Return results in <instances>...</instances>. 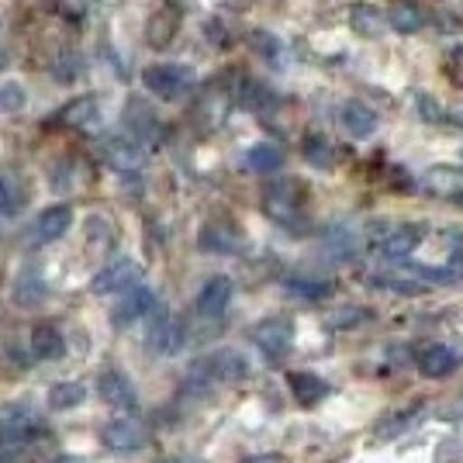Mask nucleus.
I'll use <instances>...</instances> for the list:
<instances>
[{"instance_id":"obj_1","label":"nucleus","mask_w":463,"mask_h":463,"mask_svg":"<svg viewBox=\"0 0 463 463\" xmlns=\"http://www.w3.org/2000/svg\"><path fill=\"white\" fill-rule=\"evenodd\" d=\"M142 80H146V87H149L159 100H184V97L194 90V83H197L191 66H176V62L149 66V70L142 73Z\"/></svg>"},{"instance_id":"obj_2","label":"nucleus","mask_w":463,"mask_h":463,"mask_svg":"<svg viewBox=\"0 0 463 463\" xmlns=\"http://www.w3.org/2000/svg\"><path fill=\"white\" fill-rule=\"evenodd\" d=\"M187 343V328L184 322L170 315V311H153V318H149V346L159 353V356H176L180 349Z\"/></svg>"},{"instance_id":"obj_3","label":"nucleus","mask_w":463,"mask_h":463,"mask_svg":"<svg viewBox=\"0 0 463 463\" xmlns=\"http://www.w3.org/2000/svg\"><path fill=\"white\" fill-rule=\"evenodd\" d=\"M250 339L256 343V349H260L263 356L280 360L290 349V343H294V322H290V318H267V322H260V326L250 328Z\"/></svg>"},{"instance_id":"obj_4","label":"nucleus","mask_w":463,"mask_h":463,"mask_svg":"<svg viewBox=\"0 0 463 463\" xmlns=\"http://www.w3.org/2000/svg\"><path fill=\"white\" fill-rule=\"evenodd\" d=\"M100 156H104V163L111 170H118V174H136L138 166L146 163V149L138 142H132V138H121V136L104 138Z\"/></svg>"},{"instance_id":"obj_5","label":"nucleus","mask_w":463,"mask_h":463,"mask_svg":"<svg viewBox=\"0 0 463 463\" xmlns=\"http://www.w3.org/2000/svg\"><path fill=\"white\" fill-rule=\"evenodd\" d=\"M156 311V294L153 288H142V284H132V288L121 294L115 308V326H132L138 318H149Z\"/></svg>"},{"instance_id":"obj_6","label":"nucleus","mask_w":463,"mask_h":463,"mask_svg":"<svg viewBox=\"0 0 463 463\" xmlns=\"http://www.w3.org/2000/svg\"><path fill=\"white\" fill-rule=\"evenodd\" d=\"M138 263L136 260H128V256H121L115 263H108L100 273H94V280H90V290L94 294H111V290H121V288H132L138 280Z\"/></svg>"},{"instance_id":"obj_7","label":"nucleus","mask_w":463,"mask_h":463,"mask_svg":"<svg viewBox=\"0 0 463 463\" xmlns=\"http://www.w3.org/2000/svg\"><path fill=\"white\" fill-rule=\"evenodd\" d=\"M73 225V212H70V204H52V208H45V212L35 218V225H32V242H56L62 239L66 232Z\"/></svg>"},{"instance_id":"obj_8","label":"nucleus","mask_w":463,"mask_h":463,"mask_svg":"<svg viewBox=\"0 0 463 463\" xmlns=\"http://www.w3.org/2000/svg\"><path fill=\"white\" fill-rule=\"evenodd\" d=\"M97 394L111 408H125V411H132V408L138 405L136 387H132V381H128L121 370H104L100 381H97Z\"/></svg>"},{"instance_id":"obj_9","label":"nucleus","mask_w":463,"mask_h":463,"mask_svg":"<svg viewBox=\"0 0 463 463\" xmlns=\"http://www.w3.org/2000/svg\"><path fill=\"white\" fill-rule=\"evenodd\" d=\"M180 14H184V11H180V4H176V0H166L153 18H149V24H146V39H149L153 49H166V45L174 42Z\"/></svg>"},{"instance_id":"obj_10","label":"nucleus","mask_w":463,"mask_h":463,"mask_svg":"<svg viewBox=\"0 0 463 463\" xmlns=\"http://www.w3.org/2000/svg\"><path fill=\"white\" fill-rule=\"evenodd\" d=\"M263 212L270 214L273 222H280V225H290L298 212H301V204H298V194H294V184H273L267 187V197H263Z\"/></svg>"},{"instance_id":"obj_11","label":"nucleus","mask_w":463,"mask_h":463,"mask_svg":"<svg viewBox=\"0 0 463 463\" xmlns=\"http://www.w3.org/2000/svg\"><path fill=\"white\" fill-rule=\"evenodd\" d=\"M232 301V280L229 277H212L201 294H197V315L204 318H222V311L229 308Z\"/></svg>"},{"instance_id":"obj_12","label":"nucleus","mask_w":463,"mask_h":463,"mask_svg":"<svg viewBox=\"0 0 463 463\" xmlns=\"http://www.w3.org/2000/svg\"><path fill=\"white\" fill-rule=\"evenodd\" d=\"M100 439H104V446L118 449V453H128V449H138V446H146V432H142V425L128 422V419H115V422L104 425Z\"/></svg>"},{"instance_id":"obj_13","label":"nucleus","mask_w":463,"mask_h":463,"mask_svg":"<svg viewBox=\"0 0 463 463\" xmlns=\"http://www.w3.org/2000/svg\"><path fill=\"white\" fill-rule=\"evenodd\" d=\"M339 121L353 138H367L377 132V111L367 108L364 100H346L343 111H339Z\"/></svg>"},{"instance_id":"obj_14","label":"nucleus","mask_w":463,"mask_h":463,"mask_svg":"<svg viewBox=\"0 0 463 463\" xmlns=\"http://www.w3.org/2000/svg\"><path fill=\"white\" fill-rule=\"evenodd\" d=\"M35 425H39V415H35L28 405H14V408H4V411H0V436H4L7 443L24 439Z\"/></svg>"},{"instance_id":"obj_15","label":"nucleus","mask_w":463,"mask_h":463,"mask_svg":"<svg viewBox=\"0 0 463 463\" xmlns=\"http://www.w3.org/2000/svg\"><path fill=\"white\" fill-rule=\"evenodd\" d=\"M24 204H28V187H24L21 174L0 170V214H7V218H11V214H21Z\"/></svg>"},{"instance_id":"obj_16","label":"nucleus","mask_w":463,"mask_h":463,"mask_svg":"<svg viewBox=\"0 0 463 463\" xmlns=\"http://www.w3.org/2000/svg\"><path fill=\"white\" fill-rule=\"evenodd\" d=\"M422 242V232L415 229V225H405V229L391 232L387 239H381V246H377V252L384 256V260H391V263H398V260H408L411 252H415V246Z\"/></svg>"},{"instance_id":"obj_17","label":"nucleus","mask_w":463,"mask_h":463,"mask_svg":"<svg viewBox=\"0 0 463 463\" xmlns=\"http://www.w3.org/2000/svg\"><path fill=\"white\" fill-rule=\"evenodd\" d=\"M59 121L70 125V128H94L100 121V100L97 97H77L59 111Z\"/></svg>"},{"instance_id":"obj_18","label":"nucleus","mask_w":463,"mask_h":463,"mask_svg":"<svg viewBox=\"0 0 463 463\" xmlns=\"http://www.w3.org/2000/svg\"><path fill=\"white\" fill-rule=\"evenodd\" d=\"M425 411V402H408L405 408H398V411H391V415H384L381 419V425H377V439H394V436H402L408 425H415V419Z\"/></svg>"},{"instance_id":"obj_19","label":"nucleus","mask_w":463,"mask_h":463,"mask_svg":"<svg viewBox=\"0 0 463 463\" xmlns=\"http://www.w3.org/2000/svg\"><path fill=\"white\" fill-rule=\"evenodd\" d=\"M288 384L301 405H318L322 398H328V384L322 381V377L308 373V370H294V373L288 377Z\"/></svg>"},{"instance_id":"obj_20","label":"nucleus","mask_w":463,"mask_h":463,"mask_svg":"<svg viewBox=\"0 0 463 463\" xmlns=\"http://www.w3.org/2000/svg\"><path fill=\"white\" fill-rule=\"evenodd\" d=\"M419 370H422L425 377H449L453 370H457V353L449 346H429L419 353Z\"/></svg>"},{"instance_id":"obj_21","label":"nucleus","mask_w":463,"mask_h":463,"mask_svg":"<svg viewBox=\"0 0 463 463\" xmlns=\"http://www.w3.org/2000/svg\"><path fill=\"white\" fill-rule=\"evenodd\" d=\"M425 187L439 197H460L463 194V170L460 166H432L425 174Z\"/></svg>"},{"instance_id":"obj_22","label":"nucleus","mask_w":463,"mask_h":463,"mask_svg":"<svg viewBox=\"0 0 463 463\" xmlns=\"http://www.w3.org/2000/svg\"><path fill=\"white\" fill-rule=\"evenodd\" d=\"M32 353L39 360H59L66 353V339L59 335L56 326H35L32 328Z\"/></svg>"},{"instance_id":"obj_23","label":"nucleus","mask_w":463,"mask_h":463,"mask_svg":"<svg viewBox=\"0 0 463 463\" xmlns=\"http://www.w3.org/2000/svg\"><path fill=\"white\" fill-rule=\"evenodd\" d=\"M246 166H250L252 174H277L284 166V153L273 142H256L246 153Z\"/></svg>"},{"instance_id":"obj_24","label":"nucleus","mask_w":463,"mask_h":463,"mask_svg":"<svg viewBox=\"0 0 463 463\" xmlns=\"http://www.w3.org/2000/svg\"><path fill=\"white\" fill-rule=\"evenodd\" d=\"M87 402V387L80 384V381H59L52 384L49 391V408H56V411H66V408H77Z\"/></svg>"},{"instance_id":"obj_25","label":"nucleus","mask_w":463,"mask_h":463,"mask_svg":"<svg viewBox=\"0 0 463 463\" xmlns=\"http://www.w3.org/2000/svg\"><path fill=\"white\" fill-rule=\"evenodd\" d=\"M45 280H42L39 273H21L18 284H14V301L18 305H24V308H35V305H42L45 301Z\"/></svg>"},{"instance_id":"obj_26","label":"nucleus","mask_w":463,"mask_h":463,"mask_svg":"<svg viewBox=\"0 0 463 463\" xmlns=\"http://www.w3.org/2000/svg\"><path fill=\"white\" fill-rule=\"evenodd\" d=\"M422 11L415 7V4H394L391 11H387V24L394 28V32H402V35H411V32H419L422 28Z\"/></svg>"},{"instance_id":"obj_27","label":"nucleus","mask_w":463,"mask_h":463,"mask_svg":"<svg viewBox=\"0 0 463 463\" xmlns=\"http://www.w3.org/2000/svg\"><path fill=\"white\" fill-rule=\"evenodd\" d=\"M301 153L308 159L311 166H318V170H328L332 163H335V153H332V142L326 136H305L301 142Z\"/></svg>"},{"instance_id":"obj_28","label":"nucleus","mask_w":463,"mask_h":463,"mask_svg":"<svg viewBox=\"0 0 463 463\" xmlns=\"http://www.w3.org/2000/svg\"><path fill=\"white\" fill-rule=\"evenodd\" d=\"M201 250H208V252L239 250V235L232 229H222V225H208V229L201 232Z\"/></svg>"},{"instance_id":"obj_29","label":"nucleus","mask_w":463,"mask_h":463,"mask_svg":"<svg viewBox=\"0 0 463 463\" xmlns=\"http://www.w3.org/2000/svg\"><path fill=\"white\" fill-rule=\"evenodd\" d=\"M349 21H353V28H356L360 35H377V32L384 28V14H381L377 7H370V4H356V7L349 11Z\"/></svg>"},{"instance_id":"obj_30","label":"nucleus","mask_w":463,"mask_h":463,"mask_svg":"<svg viewBox=\"0 0 463 463\" xmlns=\"http://www.w3.org/2000/svg\"><path fill=\"white\" fill-rule=\"evenodd\" d=\"M128 125H132V132H136L138 138H159V121H156V115H149L138 100H132L128 104Z\"/></svg>"},{"instance_id":"obj_31","label":"nucleus","mask_w":463,"mask_h":463,"mask_svg":"<svg viewBox=\"0 0 463 463\" xmlns=\"http://www.w3.org/2000/svg\"><path fill=\"white\" fill-rule=\"evenodd\" d=\"M212 367L222 373V377H229V381H239V377H246V370H250V364L239 356V353H218L212 360Z\"/></svg>"},{"instance_id":"obj_32","label":"nucleus","mask_w":463,"mask_h":463,"mask_svg":"<svg viewBox=\"0 0 463 463\" xmlns=\"http://www.w3.org/2000/svg\"><path fill=\"white\" fill-rule=\"evenodd\" d=\"M284 288H288V294L308 298V301H318V298H326V294H328L326 280H308V277H290Z\"/></svg>"},{"instance_id":"obj_33","label":"nucleus","mask_w":463,"mask_h":463,"mask_svg":"<svg viewBox=\"0 0 463 463\" xmlns=\"http://www.w3.org/2000/svg\"><path fill=\"white\" fill-rule=\"evenodd\" d=\"M24 100H28V94L21 83H0V115H18Z\"/></svg>"},{"instance_id":"obj_34","label":"nucleus","mask_w":463,"mask_h":463,"mask_svg":"<svg viewBox=\"0 0 463 463\" xmlns=\"http://www.w3.org/2000/svg\"><path fill=\"white\" fill-rule=\"evenodd\" d=\"M360 322H367V308H343L328 318L332 328H353V326H360Z\"/></svg>"},{"instance_id":"obj_35","label":"nucleus","mask_w":463,"mask_h":463,"mask_svg":"<svg viewBox=\"0 0 463 463\" xmlns=\"http://www.w3.org/2000/svg\"><path fill=\"white\" fill-rule=\"evenodd\" d=\"M252 45H256L260 52H267V59H270V62H277V56H280V45H277V39H273V35L256 32V35H252Z\"/></svg>"},{"instance_id":"obj_36","label":"nucleus","mask_w":463,"mask_h":463,"mask_svg":"<svg viewBox=\"0 0 463 463\" xmlns=\"http://www.w3.org/2000/svg\"><path fill=\"white\" fill-rule=\"evenodd\" d=\"M457 460H460V439L449 436V439L439 443V457H436L432 463H457Z\"/></svg>"},{"instance_id":"obj_37","label":"nucleus","mask_w":463,"mask_h":463,"mask_svg":"<svg viewBox=\"0 0 463 463\" xmlns=\"http://www.w3.org/2000/svg\"><path fill=\"white\" fill-rule=\"evenodd\" d=\"M52 73H56V80H73L80 73V59L70 56V62H66V52H62V59L52 66Z\"/></svg>"},{"instance_id":"obj_38","label":"nucleus","mask_w":463,"mask_h":463,"mask_svg":"<svg viewBox=\"0 0 463 463\" xmlns=\"http://www.w3.org/2000/svg\"><path fill=\"white\" fill-rule=\"evenodd\" d=\"M419 108H422V118H425V121H439V118H443L439 104H436V100H429L425 94H419Z\"/></svg>"},{"instance_id":"obj_39","label":"nucleus","mask_w":463,"mask_h":463,"mask_svg":"<svg viewBox=\"0 0 463 463\" xmlns=\"http://www.w3.org/2000/svg\"><path fill=\"white\" fill-rule=\"evenodd\" d=\"M246 463H288L284 457H277V453H267V457H252V460Z\"/></svg>"},{"instance_id":"obj_40","label":"nucleus","mask_w":463,"mask_h":463,"mask_svg":"<svg viewBox=\"0 0 463 463\" xmlns=\"http://www.w3.org/2000/svg\"><path fill=\"white\" fill-rule=\"evenodd\" d=\"M56 463H80V460H77V457H59Z\"/></svg>"},{"instance_id":"obj_41","label":"nucleus","mask_w":463,"mask_h":463,"mask_svg":"<svg viewBox=\"0 0 463 463\" xmlns=\"http://www.w3.org/2000/svg\"><path fill=\"white\" fill-rule=\"evenodd\" d=\"M166 463H194V460H166Z\"/></svg>"}]
</instances>
